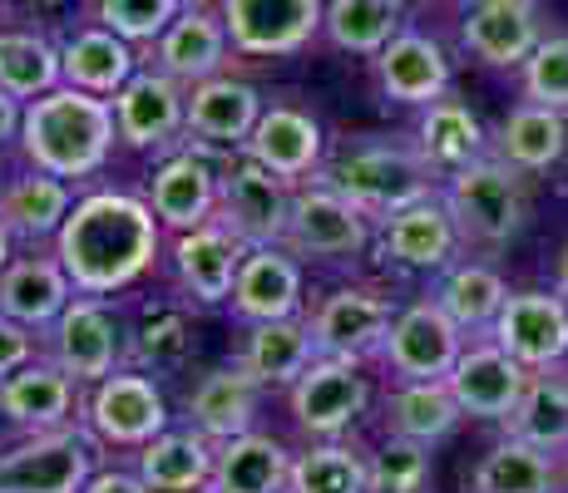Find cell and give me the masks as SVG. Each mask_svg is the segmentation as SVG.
I'll list each match as a JSON object with an SVG mask.
<instances>
[{"mask_svg":"<svg viewBox=\"0 0 568 493\" xmlns=\"http://www.w3.org/2000/svg\"><path fill=\"white\" fill-rule=\"evenodd\" d=\"M74 386H80V380L64 376L54 360H30L16 376L0 380V414L36 434L64 430V420H70V410H74Z\"/></svg>","mask_w":568,"mask_h":493,"instance_id":"cell-23","label":"cell"},{"mask_svg":"<svg viewBox=\"0 0 568 493\" xmlns=\"http://www.w3.org/2000/svg\"><path fill=\"white\" fill-rule=\"evenodd\" d=\"M430 163L420 148L400 144H356L336 153L322 168V183L336 188L346 203H356L366 217H390L400 207L430 197Z\"/></svg>","mask_w":568,"mask_h":493,"instance_id":"cell-3","label":"cell"},{"mask_svg":"<svg viewBox=\"0 0 568 493\" xmlns=\"http://www.w3.org/2000/svg\"><path fill=\"white\" fill-rule=\"evenodd\" d=\"M70 277H64L60 257H20L0 271V316L30 326V331H50L70 306Z\"/></svg>","mask_w":568,"mask_h":493,"instance_id":"cell-24","label":"cell"},{"mask_svg":"<svg viewBox=\"0 0 568 493\" xmlns=\"http://www.w3.org/2000/svg\"><path fill=\"white\" fill-rule=\"evenodd\" d=\"M524 94L539 109H568V40H544L539 50L524 60Z\"/></svg>","mask_w":568,"mask_h":493,"instance_id":"cell-44","label":"cell"},{"mask_svg":"<svg viewBox=\"0 0 568 493\" xmlns=\"http://www.w3.org/2000/svg\"><path fill=\"white\" fill-rule=\"evenodd\" d=\"M435 301H440V311L450 316L460 331H495L499 311H505V301H509V287L499 281V271L465 261V267L445 271Z\"/></svg>","mask_w":568,"mask_h":493,"instance_id":"cell-37","label":"cell"},{"mask_svg":"<svg viewBox=\"0 0 568 493\" xmlns=\"http://www.w3.org/2000/svg\"><path fill=\"white\" fill-rule=\"evenodd\" d=\"M425 163H430L435 173H460L469 163L485 158V129H479V119L469 114L465 104H455V99H440V104L425 109L420 119V144Z\"/></svg>","mask_w":568,"mask_h":493,"instance_id":"cell-34","label":"cell"},{"mask_svg":"<svg viewBox=\"0 0 568 493\" xmlns=\"http://www.w3.org/2000/svg\"><path fill=\"white\" fill-rule=\"evenodd\" d=\"M60 70L70 90L119 94L134 80V54H129V40H119L114 30H84L60 50Z\"/></svg>","mask_w":568,"mask_h":493,"instance_id":"cell-33","label":"cell"},{"mask_svg":"<svg viewBox=\"0 0 568 493\" xmlns=\"http://www.w3.org/2000/svg\"><path fill=\"white\" fill-rule=\"evenodd\" d=\"M189 124V104H183L179 84L169 74H134L124 90L114 94V129L129 148H163L173 134Z\"/></svg>","mask_w":568,"mask_h":493,"instance_id":"cell-18","label":"cell"},{"mask_svg":"<svg viewBox=\"0 0 568 493\" xmlns=\"http://www.w3.org/2000/svg\"><path fill=\"white\" fill-rule=\"evenodd\" d=\"M114 109L84 90H50L26 109L20 148L50 178H90L114 148Z\"/></svg>","mask_w":568,"mask_h":493,"instance_id":"cell-2","label":"cell"},{"mask_svg":"<svg viewBox=\"0 0 568 493\" xmlns=\"http://www.w3.org/2000/svg\"><path fill=\"white\" fill-rule=\"evenodd\" d=\"M390 301L371 287H342L332 296L316 301V311L307 316V331L316 356L326 360H362V356H381L390 336Z\"/></svg>","mask_w":568,"mask_h":493,"instance_id":"cell-7","label":"cell"},{"mask_svg":"<svg viewBox=\"0 0 568 493\" xmlns=\"http://www.w3.org/2000/svg\"><path fill=\"white\" fill-rule=\"evenodd\" d=\"M445 203L455 213L460 243L505 247L515 243L524 227V183H519V168H509L505 158H479L460 168L450 178Z\"/></svg>","mask_w":568,"mask_h":493,"instance_id":"cell-4","label":"cell"},{"mask_svg":"<svg viewBox=\"0 0 568 493\" xmlns=\"http://www.w3.org/2000/svg\"><path fill=\"white\" fill-rule=\"evenodd\" d=\"M460 420H465V410L455 404L445 380H406V386H396V394L386 400V430L396 434V440H415L425 449L435 440H445Z\"/></svg>","mask_w":568,"mask_h":493,"instance_id":"cell-31","label":"cell"},{"mask_svg":"<svg viewBox=\"0 0 568 493\" xmlns=\"http://www.w3.org/2000/svg\"><path fill=\"white\" fill-rule=\"evenodd\" d=\"M568 148V124L559 109H539V104H524L505 119L499 129V158L519 173H544L564 158Z\"/></svg>","mask_w":568,"mask_h":493,"instance_id":"cell-36","label":"cell"},{"mask_svg":"<svg viewBox=\"0 0 568 493\" xmlns=\"http://www.w3.org/2000/svg\"><path fill=\"white\" fill-rule=\"evenodd\" d=\"M179 0H100L104 30H114L119 40H154L173 25Z\"/></svg>","mask_w":568,"mask_h":493,"instance_id":"cell-45","label":"cell"},{"mask_svg":"<svg viewBox=\"0 0 568 493\" xmlns=\"http://www.w3.org/2000/svg\"><path fill=\"white\" fill-rule=\"evenodd\" d=\"M223 25L243 54H292L326 25L322 0H223Z\"/></svg>","mask_w":568,"mask_h":493,"instance_id":"cell-12","label":"cell"},{"mask_svg":"<svg viewBox=\"0 0 568 493\" xmlns=\"http://www.w3.org/2000/svg\"><path fill=\"white\" fill-rule=\"evenodd\" d=\"M460 341H465V331L440 311L435 296H425V301L406 306V311L390 321L381 360H386V370L396 376V386H406V380H450L455 360H460V350H465Z\"/></svg>","mask_w":568,"mask_h":493,"instance_id":"cell-5","label":"cell"},{"mask_svg":"<svg viewBox=\"0 0 568 493\" xmlns=\"http://www.w3.org/2000/svg\"><path fill=\"white\" fill-rule=\"evenodd\" d=\"M10 247H16V233H10V227L0 223V271L10 267Z\"/></svg>","mask_w":568,"mask_h":493,"instance_id":"cell-49","label":"cell"},{"mask_svg":"<svg viewBox=\"0 0 568 493\" xmlns=\"http://www.w3.org/2000/svg\"><path fill=\"white\" fill-rule=\"evenodd\" d=\"M262 119V104L237 80H203L189 94V129L207 144H247Z\"/></svg>","mask_w":568,"mask_h":493,"instance_id":"cell-32","label":"cell"},{"mask_svg":"<svg viewBox=\"0 0 568 493\" xmlns=\"http://www.w3.org/2000/svg\"><path fill=\"white\" fill-rule=\"evenodd\" d=\"M20 124H26V109H20V99L0 90V144H10V138L20 134Z\"/></svg>","mask_w":568,"mask_h":493,"instance_id":"cell-48","label":"cell"},{"mask_svg":"<svg viewBox=\"0 0 568 493\" xmlns=\"http://www.w3.org/2000/svg\"><path fill=\"white\" fill-rule=\"evenodd\" d=\"M45 360L74 380H109L119 360V321L100 296H80L45 331Z\"/></svg>","mask_w":568,"mask_h":493,"instance_id":"cell-10","label":"cell"},{"mask_svg":"<svg viewBox=\"0 0 568 493\" xmlns=\"http://www.w3.org/2000/svg\"><path fill=\"white\" fill-rule=\"evenodd\" d=\"M316 360L312 331L302 316H287V321H257L247 331L243 360L237 366L257 380V386H297V376Z\"/></svg>","mask_w":568,"mask_h":493,"instance_id":"cell-29","label":"cell"},{"mask_svg":"<svg viewBox=\"0 0 568 493\" xmlns=\"http://www.w3.org/2000/svg\"><path fill=\"white\" fill-rule=\"evenodd\" d=\"M217 193L223 178L213 173V163L203 153H179L154 173V188H149V207L169 233H193V227L217 223Z\"/></svg>","mask_w":568,"mask_h":493,"instance_id":"cell-17","label":"cell"},{"mask_svg":"<svg viewBox=\"0 0 568 493\" xmlns=\"http://www.w3.org/2000/svg\"><path fill=\"white\" fill-rule=\"evenodd\" d=\"M302 311V271L287 247H253L233 281V316L243 321H287Z\"/></svg>","mask_w":568,"mask_h":493,"instance_id":"cell-19","label":"cell"},{"mask_svg":"<svg viewBox=\"0 0 568 493\" xmlns=\"http://www.w3.org/2000/svg\"><path fill=\"white\" fill-rule=\"evenodd\" d=\"M217 444L203 440L199 430H163L149 440L134 459V474L154 493H207L213 484Z\"/></svg>","mask_w":568,"mask_h":493,"instance_id":"cell-26","label":"cell"},{"mask_svg":"<svg viewBox=\"0 0 568 493\" xmlns=\"http://www.w3.org/2000/svg\"><path fill=\"white\" fill-rule=\"evenodd\" d=\"M282 247L297 251V257H326V261L356 257L366 247V213L356 203H346L336 188H326V183H312V188L292 193V217Z\"/></svg>","mask_w":568,"mask_h":493,"instance_id":"cell-9","label":"cell"},{"mask_svg":"<svg viewBox=\"0 0 568 493\" xmlns=\"http://www.w3.org/2000/svg\"><path fill=\"white\" fill-rule=\"evenodd\" d=\"M253 414H257V380L243 366L213 370L189 390V424L213 444L253 434Z\"/></svg>","mask_w":568,"mask_h":493,"instance_id":"cell-27","label":"cell"},{"mask_svg":"<svg viewBox=\"0 0 568 493\" xmlns=\"http://www.w3.org/2000/svg\"><path fill=\"white\" fill-rule=\"evenodd\" d=\"M287 493H371V459L346 444H316L292 459Z\"/></svg>","mask_w":568,"mask_h":493,"instance_id":"cell-40","label":"cell"},{"mask_svg":"<svg viewBox=\"0 0 568 493\" xmlns=\"http://www.w3.org/2000/svg\"><path fill=\"white\" fill-rule=\"evenodd\" d=\"M495 336L524 370H554L568 356V306L549 291H515L495 321Z\"/></svg>","mask_w":568,"mask_h":493,"instance_id":"cell-14","label":"cell"},{"mask_svg":"<svg viewBox=\"0 0 568 493\" xmlns=\"http://www.w3.org/2000/svg\"><path fill=\"white\" fill-rule=\"evenodd\" d=\"M554 489H559L554 454L515 440V434L489 449L475 469V493H554Z\"/></svg>","mask_w":568,"mask_h":493,"instance_id":"cell-38","label":"cell"},{"mask_svg":"<svg viewBox=\"0 0 568 493\" xmlns=\"http://www.w3.org/2000/svg\"><path fill=\"white\" fill-rule=\"evenodd\" d=\"M539 10L529 0H475L465 16V50L485 64H524L539 50Z\"/></svg>","mask_w":568,"mask_h":493,"instance_id":"cell-21","label":"cell"},{"mask_svg":"<svg viewBox=\"0 0 568 493\" xmlns=\"http://www.w3.org/2000/svg\"><path fill=\"white\" fill-rule=\"evenodd\" d=\"M366 400H371V386L362 370H356V360L316 356L297 376V386H292V414H297L302 430L322 434V440L342 434L366 410Z\"/></svg>","mask_w":568,"mask_h":493,"instance_id":"cell-13","label":"cell"},{"mask_svg":"<svg viewBox=\"0 0 568 493\" xmlns=\"http://www.w3.org/2000/svg\"><path fill=\"white\" fill-rule=\"evenodd\" d=\"M189 6H193V10H203V6H213V0H189Z\"/></svg>","mask_w":568,"mask_h":493,"instance_id":"cell-51","label":"cell"},{"mask_svg":"<svg viewBox=\"0 0 568 493\" xmlns=\"http://www.w3.org/2000/svg\"><path fill=\"white\" fill-rule=\"evenodd\" d=\"M64 80L60 54L36 35H0V90L16 99H40Z\"/></svg>","mask_w":568,"mask_h":493,"instance_id":"cell-42","label":"cell"},{"mask_svg":"<svg viewBox=\"0 0 568 493\" xmlns=\"http://www.w3.org/2000/svg\"><path fill=\"white\" fill-rule=\"evenodd\" d=\"M529 380L534 376L499 341H479V346L460 350V360H455L445 386H450L455 404H460L465 414H475V420H509V414L519 410Z\"/></svg>","mask_w":568,"mask_h":493,"instance_id":"cell-11","label":"cell"},{"mask_svg":"<svg viewBox=\"0 0 568 493\" xmlns=\"http://www.w3.org/2000/svg\"><path fill=\"white\" fill-rule=\"evenodd\" d=\"M509 434L534 449H544V454H559L568 449V380L564 376H534L529 390H524L519 410L509 414Z\"/></svg>","mask_w":568,"mask_h":493,"instance_id":"cell-39","label":"cell"},{"mask_svg":"<svg viewBox=\"0 0 568 493\" xmlns=\"http://www.w3.org/2000/svg\"><path fill=\"white\" fill-rule=\"evenodd\" d=\"M159 217L129 193H90L70 207L54 257L80 296H109L139 281L159 257Z\"/></svg>","mask_w":568,"mask_h":493,"instance_id":"cell-1","label":"cell"},{"mask_svg":"<svg viewBox=\"0 0 568 493\" xmlns=\"http://www.w3.org/2000/svg\"><path fill=\"white\" fill-rule=\"evenodd\" d=\"M292 217V188L267 173L262 163L243 158L237 168H227L223 193H217V223L237 237L247 251L253 247H282Z\"/></svg>","mask_w":568,"mask_h":493,"instance_id":"cell-6","label":"cell"},{"mask_svg":"<svg viewBox=\"0 0 568 493\" xmlns=\"http://www.w3.org/2000/svg\"><path fill=\"white\" fill-rule=\"evenodd\" d=\"M247 158L262 163L267 173H277L282 183H297L316 173V163H322V129H316L312 114H302V109L292 104H272L267 114L257 119L253 138H247Z\"/></svg>","mask_w":568,"mask_h":493,"instance_id":"cell-22","label":"cell"},{"mask_svg":"<svg viewBox=\"0 0 568 493\" xmlns=\"http://www.w3.org/2000/svg\"><path fill=\"white\" fill-rule=\"evenodd\" d=\"M376 80L396 104H440L445 84H450V60L430 35H396L376 60Z\"/></svg>","mask_w":568,"mask_h":493,"instance_id":"cell-25","label":"cell"},{"mask_svg":"<svg viewBox=\"0 0 568 493\" xmlns=\"http://www.w3.org/2000/svg\"><path fill=\"white\" fill-rule=\"evenodd\" d=\"M243 257L247 247L227 233L223 223H207V227H193L173 243V267H179V281L189 296H199L203 306H217V301H233V281L243 271Z\"/></svg>","mask_w":568,"mask_h":493,"instance_id":"cell-20","label":"cell"},{"mask_svg":"<svg viewBox=\"0 0 568 493\" xmlns=\"http://www.w3.org/2000/svg\"><path fill=\"white\" fill-rule=\"evenodd\" d=\"M227 45V25H217L213 16L189 6V16H179L169 30L159 35V64L169 80H207V74L223 64Z\"/></svg>","mask_w":568,"mask_h":493,"instance_id":"cell-35","label":"cell"},{"mask_svg":"<svg viewBox=\"0 0 568 493\" xmlns=\"http://www.w3.org/2000/svg\"><path fill=\"white\" fill-rule=\"evenodd\" d=\"M36 356V331L20 321H10V316H0V380L16 376L20 366H30Z\"/></svg>","mask_w":568,"mask_h":493,"instance_id":"cell-46","label":"cell"},{"mask_svg":"<svg viewBox=\"0 0 568 493\" xmlns=\"http://www.w3.org/2000/svg\"><path fill=\"white\" fill-rule=\"evenodd\" d=\"M396 0H332L326 10V35L332 45L356 54H381L396 40Z\"/></svg>","mask_w":568,"mask_h":493,"instance_id":"cell-41","label":"cell"},{"mask_svg":"<svg viewBox=\"0 0 568 493\" xmlns=\"http://www.w3.org/2000/svg\"><path fill=\"white\" fill-rule=\"evenodd\" d=\"M163 424H169V404H163L159 386L149 376H129L114 370L109 380L94 386L90 400V430L104 444H134L144 449L149 440H159Z\"/></svg>","mask_w":568,"mask_h":493,"instance_id":"cell-15","label":"cell"},{"mask_svg":"<svg viewBox=\"0 0 568 493\" xmlns=\"http://www.w3.org/2000/svg\"><path fill=\"white\" fill-rule=\"evenodd\" d=\"M94 479V449L74 430L36 434L0 454V493H84Z\"/></svg>","mask_w":568,"mask_h":493,"instance_id":"cell-8","label":"cell"},{"mask_svg":"<svg viewBox=\"0 0 568 493\" xmlns=\"http://www.w3.org/2000/svg\"><path fill=\"white\" fill-rule=\"evenodd\" d=\"M381 247H386V257L400 261V267H420V271L450 267L455 247H460V227H455L450 203L430 193V197H420V203L390 213L386 227H381Z\"/></svg>","mask_w":568,"mask_h":493,"instance_id":"cell-16","label":"cell"},{"mask_svg":"<svg viewBox=\"0 0 568 493\" xmlns=\"http://www.w3.org/2000/svg\"><path fill=\"white\" fill-rule=\"evenodd\" d=\"M64 217H70V188H64V178H50V173L36 168L0 188V223L16 237H26V243L60 237Z\"/></svg>","mask_w":568,"mask_h":493,"instance_id":"cell-30","label":"cell"},{"mask_svg":"<svg viewBox=\"0 0 568 493\" xmlns=\"http://www.w3.org/2000/svg\"><path fill=\"white\" fill-rule=\"evenodd\" d=\"M292 454L267 434H237L217 444L207 493H287Z\"/></svg>","mask_w":568,"mask_h":493,"instance_id":"cell-28","label":"cell"},{"mask_svg":"<svg viewBox=\"0 0 568 493\" xmlns=\"http://www.w3.org/2000/svg\"><path fill=\"white\" fill-rule=\"evenodd\" d=\"M84 493H154V489H149L139 474H124V469H109V474H94L90 484H84Z\"/></svg>","mask_w":568,"mask_h":493,"instance_id":"cell-47","label":"cell"},{"mask_svg":"<svg viewBox=\"0 0 568 493\" xmlns=\"http://www.w3.org/2000/svg\"><path fill=\"white\" fill-rule=\"evenodd\" d=\"M559 291L568 296V247H564V257H559Z\"/></svg>","mask_w":568,"mask_h":493,"instance_id":"cell-50","label":"cell"},{"mask_svg":"<svg viewBox=\"0 0 568 493\" xmlns=\"http://www.w3.org/2000/svg\"><path fill=\"white\" fill-rule=\"evenodd\" d=\"M371 493H430V449L390 434L371 454Z\"/></svg>","mask_w":568,"mask_h":493,"instance_id":"cell-43","label":"cell"}]
</instances>
